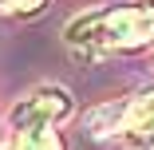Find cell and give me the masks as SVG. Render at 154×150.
<instances>
[{"instance_id": "obj_4", "label": "cell", "mask_w": 154, "mask_h": 150, "mask_svg": "<svg viewBox=\"0 0 154 150\" xmlns=\"http://www.w3.org/2000/svg\"><path fill=\"white\" fill-rule=\"evenodd\" d=\"M48 4V0H0V8H8V12H40Z\"/></svg>"}, {"instance_id": "obj_1", "label": "cell", "mask_w": 154, "mask_h": 150, "mask_svg": "<svg viewBox=\"0 0 154 150\" xmlns=\"http://www.w3.org/2000/svg\"><path fill=\"white\" fill-rule=\"evenodd\" d=\"M154 40V8L127 4L107 12H87L67 24V44L87 51H111V47H138Z\"/></svg>"}, {"instance_id": "obj_2", "label": "cell", "mask_w": 154, "mask_h": 150, "mask_svg": "<svg viewBox=\"0 0 154 150\" xmlns=\"http://www.w3.org/2000/svg\"><path fill=\"white\" fill-rule=\"evenodd\" d=\"M67 115H71V95L63 87H40L28 99H20L12 107L16 150H63V142L51 127Z\"/></svg>"}, {"instance_id": "obj_3", "label": "cell", "mask_w": 154, "mask_h": 150, "mask_svg": "<svg viewBox=\"0 0 154 150\" xmlns=\"http://www.w3.org/2000/svg\"><path fill=\"white\" fill-rule=\"evenodd\" d=\"M119 138L131 146H154V91H142L138 99L122 103Z\"/></svg>"}]
</instances>
